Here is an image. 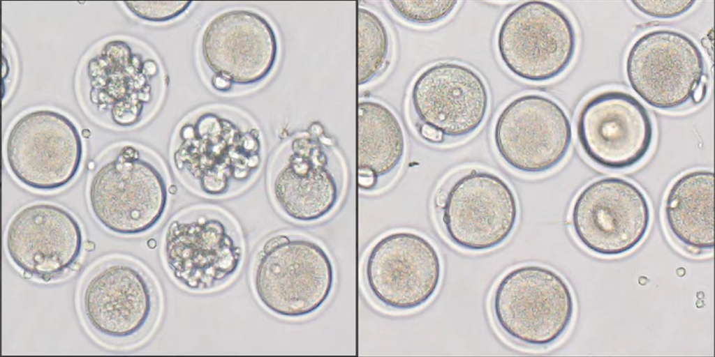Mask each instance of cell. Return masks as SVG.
Listing matches in <instances>:
<instances>
[{
  "label": "cell",
  "mask_w": 715,
  "mask_h": 357,
  "mask_svg": "<svg viewBox=\"0 0 715 357\" xmlns=\"http://www.w3.org/2000/svg\"><path fill=\"white\" fill-rule=\"evenodd\" d=\"M358 150L359 188L374 192L392 184L405 159L406 138L397 114L378 100L358 102Z\"/></svg>",
  "instance_id": "20"
},
{
  "label": "cell",
  "mask_w": 715,
  "mask_h": 357,
  "mask_svg": "<svg viewBox=\"0 0 715 357\" xmlns=\"http://www.w3.org/2000/svg\"><path fill=\"white\" fill-rule=\"evenodd\" d=\"M251 281L266 310L297 319L314 314L327 302L334 287V269L330 255L317 242L276 232L259 244Z\"/></svg>",
  "instance_id": "5"
},
{
  "label": "cell",
  "mask_w": 715,
  "mask_h": 357,
  "mask_svg": "<svg viewBox=\"0 0 715 357\" xmlns=\"http://www.w3.org/2000/svg\"><path fill=\"white\" fill-rule=\"evenodd\" d=\"M200 54L210 78L226 80L233 87L252 86L267 78L279 56V40L270 20L256 11H223L205 25Z\"/></svg>",
  "instance_id": "16"
},
{
  "label": "cell",
  "mask_w": 715,
  "mask_h": 357,
  "mask_svg": "<svg viewBox=\"0 0 715 357\" xmlns=\"http://www.w3.org/2000/svg\"><path fill=\"white\" fill-rule=\"evenodd\" d=\"M9 171L24 185L52 191L71 182L79 172L83 143L80 131L65 114L38 109L20 116L8 130L5 144Z\"/></svg>",
  "instance_id": "10"
},
{
  "label": "cell",
  "mask_w": 715,
  "mask_h": 357,
  "mask_svg": "<svg viewBox=\"0 0 715 357\" xmlns=\"http://www.w3.org/2000/svg\"><path fill=\"white\" fill-rule=\"evenodd\" d=\"M5 244L9 259L24 275L47 282L76 263L83 236L80 223L66 208L36 202L13 215L6 227Z\"/></svg>",
  "instance_id": "18"
},
{
  "label": "cell",
  "mask_w": 715,
  "mask_h": 357,
  "mask_svg": "<svg viewBox=\"0 0 715 357\" xmlns=\"http://www.w3.org/2000/svg\"><path fill=\"white\" fill-rule=\"evenodd\" d=\"M707 85L705 80L702 81L693 93L692 100L695 104L701 103L707 94Z\"/></svg>",
  "instance_id": "27"
},
{
  "label": "cell",
  "mask_w": 715,
  "mask_h": 357,
  "mask_svg": "<svg viewBox=\"0 0 715 357\" xmlns=\"http://www.w3.org/2000/svg\"><path fill=\"white\" fill-rule=\"evenodd\" d=\"M409 100L417 126L451 139L466 137L479 129L489 105L482 77L471 67L450 61L422 70L412 84Z\"/></svg>",
  "instance_id": "17"
},
{
  "label": "cell",
  "mask_w": 715,
  "mask_h": 357,
  "mask_svg": "<svg viewBox=\"0 0 715 357\" xmlns=\"http://www.w3.org/2000/svg\"><path fill=\"white\" fill-rule=\"evenodd\" d=\"M419 136L425 142L432 144H440L444 142V136L438 131L427 126H417Z\"/></svg>",
  "instance_id": "26"
},
{
  "label": "cell",
  "mask_w": 715,
  "mask_h": 357,
  "mask_svg": "<svg viewBox=\"0 0 715 357\" xmlns=\"http://www.w3.org/2000/svg\"><path fill=\"white\" fill-rule=\"evenodd\" d=\"M492 315L510 340L545 347L561 338L569 328L575 301L566 280L552 268L526 264L506 272L491 296Z\"/></svg>",
  "instance_id": "7"
},
{
  "label": "cell",
  "mask_w": 715,
  "mask_h": 357,
  "mask_svg": "<svg viewBox=\"0 0 715 357\" xmlns=\"http://www.w3.org/2000/svg\"><path fill=\"white\" fill-rule=\"evenodd\" d=\"M633 6L642 14L656 19H673L688 12L694 1H633Z\"/></svg>",
  "instance_id": "25"
},
{
  "label": "cell",
  "mask_w": 715,
  "mask_h": 357,
  "mask_svg": "<svg viewBox=\"0 0 715 357\" xmlns=\"http://www.w3.org/2000/svg\"><path fill=\"white\" fill-rule=\"evenodd\" d=\"M578 143L596 165L621 170L639 164L649 152L654 129L644 105L621 90H605L584 101L576 121Z\"/></svg>",
  "instance_id": "15"
},
{
  "label": "cell",
  "mask_w": 715,
  "mask_h": 357,
  "mask_svg": "<svg viewBox=\"0 0 715 357\" xmlns=\"http://www.w3.org/2000/svg\"><path fill=\"white\" fill-rule=\"evenodd\" d=\"M126 8L138 18L164 23L176 20L191 8L192 1H124Z\"/></svg>",
  "instance_id": "24"
},
{
  "label": "cell",
  "mask_w": 715,
  "mask_h": 357,
  "mask_svg": "<svg viewBox=\"0 0 715 357\" xmlns=\"http://www.w3.org/2000/svg\"><path fill=\"white\" fill-rule=\"evenodd\" d=\"M81 301L90 326L115 339L138 334L150 321L155 307L154 289L147 276L124 261L109 263L92 274Z\"/></svg>",
  "instance_id": "19"
},
{
  "label": "cell",
  "mask_w": 715,
  "mask_h": 357,
  "mask_svg": "<svg viewBox=\"0 0 715 357\" xmlns=\"http://www.w3.org/2000/svg\"><path fill=\"white\" fill-rule=\"evenodd\" d=\"M265 142L255 119L243 109L213 104L197 108L176 126L169 161L178 181L210 199L237 196L258 180Z\"/></svg>",
  "instance_id": "1"
},
{
  "label": "cell",
  "mask_w": 715,
  "mask_h": 357,
  "mask_svg": "<svg viewBox=\"0 0 715 357\" xmlns=\"http://www.w3.org/2000/svg\"><path fill=\"white\" fill-rule=\"evenodd\" d=\"M171 184L169 171L160 158L125 144L104 158L91 174L87 190L89 207L110 231L141 234L163 217Z\"/></svg>",
  "instance_id": "3"
},
{
  "label": "cell",
  "mask_w": 715,
  "mask_h": 357,
  "mask_svg": "<svg viewBox=\"0 0 715 357\" xmlns=\"http://www.w3.org/2000/svg\"><path fill=\"white\" fill-rule=\"evenodd\" d=\"M499 58L517 78L551 81L571 64L576 52L574 24L564 10L545 1H524L503 18L496 36Z\"/></svg>",
  "instance_id": "9"
},
{
  "label": "cell",
  "mask_w": 715,
  "mask_h": 357,
  "mask_svg": "<svg viewBox=\"0 0 715 357\" xmlns=\"http://www.w3.org/2000/svg\"><path fill=\"white\" fill-rule=\"evenodd\" d=\"M175 281L193 292H208L230 282L240 269L245 243L241 227L224 208L209 204L184 208L168 220L161 243Z\"/></svg>",
  "instance_id": "4"
},
{
  "label": "cell",
  "mask_w": 715,
  "mask_h": 357,
  "mask_svg": "<svg viewBox=\"0 0 715 357\" xmlns=\"http://www.w3.org/2000/svg\"><path fill=\"white\" fill-rule=\"evenodd\" d=\"M714 172L684 173L670 187L664 202L665 223L672 236L688 250L714 248Z\"/></svg>",
  "instance_id": "21"
},
{
  "label": "cell",
  "mask_w": 715,
  "mask_h": 357,
  "mask_svg": "<svg viewBox=\"0 0 715 357\" xmlns=\"http://www.w3.org/2000/svg\"><path fill=\"white\" fill-rule=\"evenodd\" d=\"M651 222L648 199L631 181L616 176L596 179L577 195L570 223L577 241L590 252L619 256L636 248Z\"/></svg>",
  "instance_id": "12"
},
{
  "label": "cell",
  "mask_w": 715,
  "mask_h": 357,
  "mask_svg": "<svg viewBox=\"0 0 715 357\" xmlns=\"http://www.w3.org/2000/svg\"><path fill=\"white\" fill-rule=\"evenodd\" d=\"M346 183L343 160L319 123L281 144L267 164L265 183L272 202L297 222H316L331 214Z\"/></svg>",
  "instance_id": "2"
},
{
  "label": "cell",
  "mask_w": 715,
  "mask_h": 357,
  "mask_svg": "<svg viewBox=\"0 0 715 357\" xmlns=\"http://www.w3.org/2000/svg\"><path fill=\"white\" fill-rule=\"evenodd\" d=\"M628 82L647 104L659 109L679 108L705 80V63L698 44L670 29L644 33L631 46L626 59Z\"/></svg>",
  "instance_id": "13"
},
{
  "label": "cell",
  "mask_w": 715,
  "mask_h": 357,
  "mask_svg": "<svg viewBox=\"0 0 715 357\" xmlns=\"http://www.w3.org/2000/svg\"><path fill=\"white\" fill-rule=\"evenodd\" d=\"M573 137L570 121L552 98L525 93L510 100L498 114L493 127L495 149L511 169L541 174L566 158Z\"/></svg>",
  "instance_id": "11"
},
{
  "label": "cell",
  "mask_w": 715,
  "mask_h": 357,
  "mask_svg": "<svg viewBox=\"0 0 715 357\" xmlns=\"http://www.w3.org/2000/svg\"><path fill=\"white\" fill-rule=\"evenodd\" d=\"M83 76L90 111L117 127L149 119L163 98L165 75L158 59L125 40L105 43L87 61Z\"/></svg>",
  "instance_id": "6"
},
{
  "label": "cell",
  "mask_w": 715,
  "mask_h": 357,
  "mask_svg": "<svg viewBox=\"0 0 715 357\" xmlns=\"http://www.w3.org/2000/svg\"><path fill=\"white\" fill-rule=\"evenodd\" d=\"M390 8L401 20L418 26L439 23L456 8L457 1H390Z\"/></svg>",
  "instance_id": "23"
},
{
  "label": "cell",
  "mask_w": 715,
  "mask_h": 357,
  "mask_svg": "<svg viewBox=\"0 0 715 357\" xmlns=\"http://www.w3.org/2000/svg\"><path fill=\"white\" fill-rule=\"evenodd\" d=\"M434 204L449 241L469 252L499 247L518 220L517 199L509 183L496 173L476 168L438 191Z\"/></svg>",
  "instance_id": "8"
},
{
  "label": "cell",
  "mask_w": 715,
  "mask_h": 357,
  "mask_svg": "<svg viewBox=\"0 0 715 357\" xmlns=\"http://www.w3.org/2000/svg\"><path fill=\"white\" fill-rule=\"evenodd\" d=\"M443 266L435 245L420 234L399 230L378 239L367 252L364 276L373 297L384 307L413 310L436 294Z\"/></svg>",
  "instance_id": "14"
},
{
  "label": "cell",
  "mask_w": 715,
  "mask_h": 357,
  "mask_svg": "<svg viewBox=\"0 0 715 357\" xmlns=\"http://www.w3.org/2000/svg\"><path fill=\"white\" fill-rule=\"evenodd\" d=\"M392 40L383 20L373 10L358 8V84L378 78L390 63Z\"/></svg>",
  "instance_id": "22"
}]
</instances>
